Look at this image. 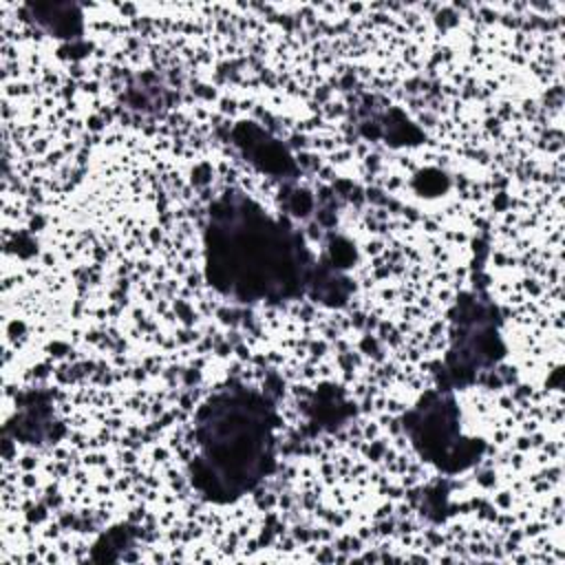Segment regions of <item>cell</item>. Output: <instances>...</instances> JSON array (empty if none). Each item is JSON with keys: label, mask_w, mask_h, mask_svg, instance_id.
Listing matches in <instances>:
<instances>
[{"label": "cell", "mask_w": 565, "mask_h": 565, "mask_svg": "<svg viewBox=\"0 0 565 565\" xmlns=\"http://www.w3.org/2000/svg\"><path fill=\"white\" fill-rule=\"evenodd\" d=\"M269 441L265 406L254 397L225 395L210 404L201 424L203 463L207 481L223 492H238L260 470Z\"/></svg>", "instance_id": "6da1fadb"}]
</instances>
